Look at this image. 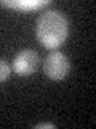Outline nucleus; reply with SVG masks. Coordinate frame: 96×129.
<instances>
[{
  "label": "nucleus",
  "instance_id": "1",
  "mask_svg": "<svg viewBox=\"0 0 96 129\" xmlns=\"http://www.w3.org/2000/svg\"><path fill=\"white\" fill-rule=\"evenodd\" d=\"M37 39L43 47L54 50L66 42L69 36V23L67 18L58 10H46L38 16L35 27Z\"/></svg>",
  "mask_w": 96,
  "mask_h": 129
},
{
  "label": "nucleus",
  "instance_id": "2",
  "mask_svg": "<svg viewBox=\"0 0 96 129\" xmlns=\"http://www.w3.org/2000/svg\"><path fill=\"white\" fill-rule=\"evenodd\" d=\"M70 63L62 52H50L43 61V71L51 81H62L69 74Z\"/></svg>",
  "mask_w": 96,
  "mask_h": 129
},
{
  "label": "nucleus",
  "instance_id": "3",
  "mask_svg": "<svg viewBox=\"0 0 96 129\" xmlns=\"http://www.w3.org/2000/svg\"><path fill=\"white\" fill-rule=\"evenodd\" d=\"M38 53L32 48H26L21 50L13 60V70L16 74L19 76H30L34 74L35 70L38 68Z\"/></svg>",
  "mask_w": 96,
  "mask_h": 129
},
{
  "label": "nucleus",
  "instance_id": "4",
  "mask_svg": "<svg viewBox=\"0 0 96 129\" xmlns=\"http://www.w3.org/2000/svg\"><path fill=\"white\" fill-rule=\"evenodd\" d=\"M2 5L16 8V10H24V11H32L48 5V0H13V2H0Z\"/></svg>",
  "mask_w": 96,
  "mask_h": 129
},
{
  "label": "nucleus",
  "instance_id": "5",
  "mask_svg": "<svg viewBox=\"0 0 96 129\" xmlns=\"http://www.w3.org/2000/svg\"><path fill=\"white\" fill-rule=\"evenodd\" d=\"M11 74V66L6 60H0V82L6 81Z\"/></svg>",
  "mask_w": 96,
  "mask_h": 129
},
{
  "label": "nucleus",
  "instance_id": "6",
  "mask_svg": "<svg viewBox=\"0 0 96 129\" xmlns=\"http://www.w3.org/2000/svg\"><path fill=\"white\" fill-rule=\"evenodd\" d=\"M35 127H37V129H43V127H50V129H54L56 126H54V124H51V123H43V124H37Z\"/></svg>",
  "mask_w": 96,
  "mask_h": 129
}]
</instances>
